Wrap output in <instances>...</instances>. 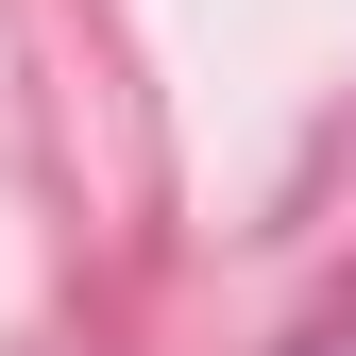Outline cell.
Segmentation results:
<instances>
[{
	"instance_id": "1",
	"label": "cell",
	"mask_w": 356,
	"mask_h": 356,
	"mask_svg": "<svg viewBox=\"0 0 356 356\" xmlns=\"http://www.w3.org/2000/svg\"><path fill=\"white\" fill-rule=\"evenodd\" d=\"M305 356H356V305H339V323H323V339H305Z\"/></svg>"
}]
</instances>
